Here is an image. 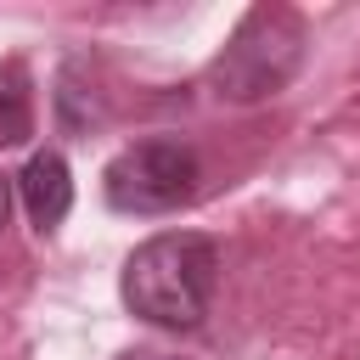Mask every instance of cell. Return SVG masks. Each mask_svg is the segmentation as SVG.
Wrapping results in <instances>:
<instances>
[{
    "instance_id": "obj_2",
    "label": "cell",
    "mask_w": 360,
    "mask_h": 360,
    "mask_svg": "<svg viewBox=\"0 0 360 360\" xmlns=\"http://www.w3.org/2000/svg\"><path fill=\"white\" fill-rule=\"evenodd\" d=\"M304 62V17L292 6H253L208 62V90L231 107L287 90Z\"/></svg>"
},
{
    "instance_id": "obj_3",
    "label": "cell",
    "mask_w": 360,
    "mask_h": 360,
    "mask_svg": "<svg viewBox=\"0 0 360 360\" xmlns=\"http://www.w3.org/2000/svg\"><path fill=\"white\" fill-rule=\"evenodd\" d=\"M197 152L180 141V135H146V141H129L107 169H101V197L107 208L118 214H135V219H158V214H174L197 197Z\"/></svg>"
},
{
    "instance_id": "obj_6",
    "label": "cell",
    "mask_w": 360,
    "mask_h": 360,
    "mask_svg": "<svg viewBox=\"0 0 360 360\" xmlns=\"http://www.w3.org/2000/svg\"><path fill=\"white\" fill-rule=\"evenodd\" d=\"M6 214H11V180L0 174V231H6Z\"/></svg>"
},
{
    "instance_id": "obj_5",
    "label": "cell",
    "mask_w": 360,
    "mask_h": 360,
    "mask_svg": "<svg viewBox=\"0 0 360 360\" xmlns=\"http://www.w3.org/2000/svg\"><path fill=\"white\" fill-rule=\"evenodd\" d=\"M34 135V79L22 56L0 62V146H22Z\"/></svg>"
},
{
    "instance_id": "obj_1",
    "label": "cell",
    "mask_w": 360,
    "mask_h": 360,
    "mask_svg": "<svg viewBox=\"0 0 360 360\" xmlns=\"http://www.w3.org/2000/svg\"><path fill=\"white\" fill-rule=\"evenodd\" d=\"M214 287H219V248L202 231H158L118 270L124 309L141 315L146 326H163V332L202 326Z\"/></svg>"
},
{
    "instance_id": "obj_4",
    "label": "cell",
    "mask_w": 360,
    "mask_h": 360,
    "mask_svg": "<svg viewBox=\"0 0 360 360\" xmlns=\"http://www.w3.org/2000/svg\"><path fill=\"white\" fill-rule=\"evenodd\" d=\"M17 191H22V208H28L34 231L51 236V231L68 219V208H73V174H68V158L51 152V146L34 152V158L22 163V174H17Z\"/></svg>"
}]
</instances>
